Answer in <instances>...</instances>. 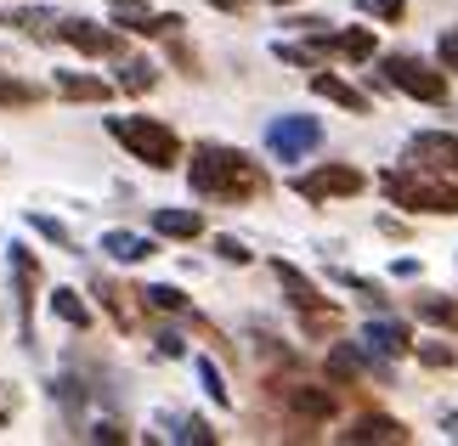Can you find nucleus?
Segmentation results:
<instances>
[{"label": "nucleus", "mask_w": 458, "mask_h": 446, "mask_svg": "<svg viewBox=\"0 0 458 446\" xmlns=\"http://www.w3.org/2000/svg\"><path fill=\"white\" fill-rule=\"evenodd\" d=\"M91 441H125V430H119V424L108 418V424H97V430H91Z\"/></svg>", "instance_id": "72a5a7b5"}, {"label": "nucleus", "mask_w": 458, "mask_h": 446, "mask_svg": "<svg viewBox=\"0 0 458 446\" xmlns=\"http://www.w3.org/2000/svg\"><path fill=\"white\" fill-rule=\"evenodd\" d=\"M97 294H102V306L114 311V323H119V328H131V316H136V311H131L125 289H114V282H102V277H97Z\"/></svg>", "instance_id": "393cba45"}, {"label": "nucleus", "mask_w": 458, "mask_h": 446, "mask_svg": "<svg viewBox=\"0 0 458 446\" xmlns=\"http://www.w3.org/2000/svg\"><path fill=\"white\" fill-rule=\"evenodd\" d=\"M51 311H57L68 328H80V333L91 328V306H85V299H80L74 289H57V294H51Z\"/></svg>", "instance_id": "6ab92c4d"}, {"label": "nucleus", "mask_w": 458, "mask_h": 446, "mask_svg": "<svg viewBox=\"0 0 458 446\" xmlns=\"http://www.w3.org/2000/svg\"><path fill=\"white\" fill-rule=\"evenodd\" d=\"M413 356H419L430 373H453V367H458V350L442 345V339H413Z\"/></svg>", "instance_id": "aec40b11"}, {"label": "nucleus", "mask_w": 458, "mask_h": 446, "mask_svg": "<svg viewBox=\"0 0 458 446\" xmlns=\"http://www.w3.org/2000/svg\"><path fill=\"white\" fill-rule=\"evenodd\" d=\"M158 356H187V345H182V333H158Z\"/></svg>", "instance_id": "2f4dec72"}, {"label": "nucleus", "mask_w": 458, "mask_h": 446, "mask_svg": "<svg viewBox=\"0 0 458 446\" xmlns=\"http://www.w3.org/2000/svg\"><path fill=\"white\" fill-rule=\"evenodd\" d=\"M362 17H379V23H402L408 17V0H357Z\"/></svg>", "instance_id": "a878e982"}, {"label": "nucleus", "mask_w": 458, "mask_h": 446, "mask_svg": "<svg viewBox=\"0 0 458 446\" xmlns=\"http://www.w3.org/2000/svg\"><path fill=\"white\" fill-rule=\"evenodd\" d=\"M108 136L131 158H142L148 170H175V164H182V136H175L170 124L148 119V114H114L108 119Z\"/></svg>", "instance_id": "7ed1b4c3"}, {"label": "nucleus", "mask_w": 458, "mask_h": 446, "mask_svg": "<svg viewBox=\"0 0 458 446\" xmlns=\"http://www.w3.org/2000/svg\"><path fill=\"white\" fill-rule=\"evenodd\" d=\"M272 51H277V57H284V63H294V68H323V57H317V51H311V40H306V46H289V40H277Z\"/></svg>", "instance_id": "c85d7f7f"}, {"label": "nucleus", "mask_w": 458, "mask_h": 446, "mask_svg": "<svg viewBox=\"0 0 458 446\" xmlns=\"http://www.w3.org/2000/svg\"><path fill=\"white\" fill-rule=\"evenodd\" d=\"M108 6H119V12H148V0H108Z\"/></svg>", "instance_id": "c9c22d12"}, {"label": "nucleus", "mask_w": 458, "mask_h": 446, "mask_svg": "<svg viewBox=\"0 0 458 446\" xmlns=\"http://www.w3.org/2000/svg\"><path fill=\"white\" fill-rule=\"evenodd\" d=\"M272 6H294V0H272Z\"/></svg>", "instance_id": "4c0bfd02"}, {"label": "nucleus", "mask_w": 458, "mask_h": 446, "mask_svg": "<svg viewBox=\"0 0 458 446\" xmlns=\"http://www.w3.org/2000/svg\"><path fill=\"white\" fill-rule=\"evenodd\" d=\"M165 424H170V441H199V446L216 441V430H209L204 418H192V413H170Z\"/></svg>", "instance_id": "4be33fe9"}, {"label": "nucleus", "mask_w": 458, "mask_h": 446, "mask_svg": "<svg viewBox=\"0 0 458 446\" xmlns=\"http://www.w3.org/2000/svg\"><path fill=\"white\" fill-rule=\"evenodd\" d=\"M216 255H221L226 265H250V260H255V255H250V248H243L238 238H216Z\"/></svg>", "instance_id": "c756f323"}, {"label": "nucleus", "mask_w": 458, "mask_h": 446, "mask_svg": "<svg viewBox=\"0 0 458 446\" xmlns=\"http://www.w3.org/2000/svg\"><path fill=\"white\" fill-rule=\"evenodd\" d=\"M413 316L419 323H430V328H442V333H458V294H413Z\"/></svg>", "instance_id": "ddd939ff"}, {"label": "nucleus", "mask_w": 458, "mask_h": 446, "mask_svg": "<svg viewBox=\"0 0 458 446\" xmlns=\"http://www.w3.org/2000/svg\"><path fill=\"white\" fill-rule=\"evenodd\" d=\"M379 74H385V85H391V91L425 102V108H447V97H453V80H447L436 63L413 57V51H391V57H379Z\"/></svg>", "instance_id": "20e7f679"}, {"label": "nucleus", "mask_w": 458, "mask_h": 446, "mask_svg": "<svg viewBox=\"0 0 458 446\" xmlns=\"http://www.w3.org/2000/svg\"><path fill=\"white\" fill-rule=\"evenodd\" d=\"M34 231H40V238H51L57 248L74 243V238H68V226H63V221H51V215H34Z\"/></svg>", "instance_id": "7c9ffc66"}, {"label": "nucleus", "mask_w": 458, "mask_h": 446, "mask_svg": "<svg viewBox=\"0 0 458 446\" xmlns=\"http://www.w3.org/2000/svg\"><path fill=\"white\" fill-rule=\"evenodd\" d=\"M362 345L391 356V362H402V356H413V328L402 323V316H374V323L362 328Z\"/></svg>", "instance_id": "9d476101"}, {"label": "nucleus", "mask_w": 458, "mask_h": 446, "mask_svg": "<svg viewBox=\"0 0 458 446\" xmlns=\"http://www.w3.org/2000/svg\"><path fill=\"white\" fill-rule=\"evenodd\" d=\"M34 102H40V85H23V80L0 74V108H34Z\"/></svg>", "instance_id": "5701e85b"}, {"label": "nucleus", "mask_w": 458, "mask_h": 446, "mask_svg": "<svg viewBox=\"0 0 458 446\" xmlns=\"http://www.w3.org/2000/svg\"><path fill=\"white\" fill-rule=\"evenodd\" d=\"M442 435L458 441V407H442Z\"/></svg>", "instance_id": "f704fd0d"}, {"label": "nucleus", "mask_w": 458, "mask_h": 446, "mask_svg": "<svg viewBox=\"0 0 458 446\" xmlns=\"http://www.w3.org/2000/svg\"><path fill=\"white\" fill-rule=\"evenodd\" d=\"M12 277H17V299H23V311H29L34 289H40V260H34L23 243H12Z\"/></svg>", "instance_id": "f3484780"}, {"label": "nucleus", "mask_w": 458, "mask_h": 446, "mask_svg": "<svg viewBox=\"0 0 458 446\" xmlns=\"http://www.w3.org/2000/svg\"><path fill=\"white\" fill-rule=\"evenodd\" d=\"M57 40L80 46L85 57H119V51H125V40H119V29L85 23V17H63V23H57Z\"/></svg>", "instance_id": "1a4fd4ad"}, {"label": "nucleus", "mask_w": 458, "mask_h": 446, "mask_svg": "<svg viewBox=\"0 0 458 446\" xmlns=\"http://www.w3.org/2000/svg\"><path fill=\"white\" fill-rule=\"evenodd\" d=\"M199 379H204V390H209V401H216V407H233V390H226L221 367L209 362V356H199Z\"/></svg>", "instance_id": "b1692460"}, {"label": "nucleus", "mask_w": 458, "mask_h": 446, "mask_svg": "<svg viewBox=\"0 0 458 446\" xmlns=\"http://www.w3.org/2000/svg\"><path fill=\"white\" fill-rule=\"evenodd\" d=\"M379 231H385V238H408V221H396V215H379Z\"/></svg>", "instance_id": "473e14b6"}, {"label": "nucleus", "mask_w": 458, "mask_h": 446, "mask_svg": "<svg viewBox=\"0 0 458 446\" xmlns=\"http://www.w3.org/2000/svg\"><path fill=\"white\" fill-rule=\"evenodd\" d=\"M294 192H301L306 204H334V198H357V192L368 187V175L357 164H317L306 175H294L289 181Z\"/></svg>", "instance_id": "39448f33"}, {"label": "nucleus", "mask_w": 458, "mask_h": 446, "mask_svg": "<svg viewBox=\"0 0 458 446\" xmlns=\"http://www.w3.org/2000/svg\"><path fill=\"white\" fill-rule=\"evenodd\" d=\"M119 91H125V97H148L153 91V85H158V68L148 63V57H125V63H119Z\"/></svg>", "instance_id": "dca6fc26"}, {"label": "nucleus", "mask_w": 458, "mask_h": 446, "mask_svg": "<svg viewBox=\"0 0 458 446\" xmlns=\"http://www.w3.org/2000/svg\"><path fill=\"white\" fill-rule=\"evenodd\" d=\"M323 147V124H317L311 114H284L267 124V153L284 158V164H294V158H306Z\"/></svg>", "instance_id": "423d86ee"}, {"label": "nucleus", "mask_w": 458, "mask_h": 446, "mask_svg": "<svg viewBox=\"0 0 458 446\" xmlns=\"http://www.w3.org/2000/svg\"><path fill=\"white\" fill-rule=\"evenodd\" d=\"M142 306H153V311H175V316H192L187 294H182V289H170V282H153V289H142Z\"/></svg>", "instance_id": "412c9836"}, {"label": "nucleus", "mask_w": 458, "mask_h": 446, "mask_svg": "<svg viewBox=\"0 0 458 446\" xmlns=\"http://www.w3.org/2000/svg\"><path fill=\"white\" fill-rule=\"evenodd\" d=\"M187 181L199 198L209 204H250L267 192V170H260V158L238 153V147H221V141H199L187 158Z\"/></svg>", "instance_id": "f257e3e1"}, {"label": "nucleus", "mask_w": 458, "mask_h": 446, "mask_svg": "<svg viewBox=\"0 0 458 446\" xmlns=\"http://www.w3.org/2000/svg\"><path fill=\"white\" fill-rule=\"evenodd\" d=\"M408 164H425L436 175H447V181H458V130H413Z\"/></svg>", "instance_id": "0eeeda50"}, {"label": "nucleus", "mask_w": 458, "mask_h": 446, "mask_svg": "<svg viewBox=\"0 0 458 446\" xmlns=\"http://www.w3.org/2000/svg\"><path fill=\"white\" fill-rule=\"evenodd\" d=\"M209 6H221V12H243L250 0H209Z\"/></svg>", "instance_id": "e433bc0d"}, {"label": "nucleus", "mask_w": 458, "mask_h": 446, "mask_svg": "<svg viewBox=\"0 0 458 446\" xmlns=\"http://www.w3.org/2000/svg\"><path fill=\"white\" fill-rule=\"evenodd\" d=\"M165 40H170V57H175V68H182L187 80H199V74H204V68H199V51H187V40H182V34H165Z\"/></svg>", "instance_id": "cd10ccee"}, {"label": "nucleus", "mask_w": 458, "mask_h": 446, "mask_svg": "<svg viewBox=\"0 0 458 446\" xmlns=\"http://www.w3.org/2000/svg\"><path fill=\"white\" fill-rule=\"evenodd\" d=\"M57 91L74 97V102H108L114 85L108 80H91V74H57Z\"/></svg>", "instance_id": "a211bd4d"}, {"label": "nucleus", "mask_w": 458, "mask_h": 446, "mask_svg": "<svg viewBox=\"0 0 458 446\" xmlns=\"http://www.w3.org/2000/svg\"><path fill=\"white\" fill-rule=\"evenodd\" d=\"M102 255L119 260V265H136V260H153L158 243L153 238H136V231H102Z\"/></svg>", "instance_id": "2eb2a0df"}, {"label": "nucleus", "mask_w": 458, "mask_h": 446, "mask_svg": "<svg viewBox=\"0 0 458 446\" xmlns=\"http://www.w3.org/2000/svg\"><path fill=\"white\" fill-rule=\"evenodd\" d=\"M311 91L323 97V102H334V108H345V114H374V102H368V91H357L351 80L328 74V68H317V74H311Z\"/></svg>", "instance_id": "9b49d317"}, {"label": "nucleus", "mask_w": 458, "mask_h": 446, "mask_svg": "<svg viewBox=\"0 0 458 446\" xmlns=\"http://www.w3.org/2000/svg\"><path fill=\"white\" fill-rule=\"evenodd\" d=\"M340 441H413V430L402 418L362 413V418H351V430H340Z\"/></svg>", "instance_id": "f8f14e48"}, {"label": "nucleus", "mask_w": 458, "mask_h": 446, "mask_svg": "<svg viewBox=\"0 0 458 446\" xmlns=\"http://www.w3.org/2000/svg\"><path fill=\"white\" fill-rule=\"evenodd\" d=\"M153 231L175 243H192V238H204V215L199 209H153Z\"/></svg>", "instance_id": "4468645a"}, {"label": "nucleus", "mask_w": 458, "mask_h": 446, "mask_svg": "<svg viewBox=\"0 0 458 446\" xmlns=\"http://www.w3.org/2000/svg\"><path fill=\"white\" fill-rule=\"evenodd\" d=\"M277 396H284V407L301 424H328L334 413H340V396H334L328 384H272Z\"/></svg>", "instance_id": "6e6552de"}, {"label": "nucleus", "mask_w": 458, "mask_h": 446, "mask_svg": "<svg viewBox=\"0 0 458 446\" xmlns=\"http://www.w3.org/2000/svg\"><path fill=\"white\" fill-rule=\"evenodd\" d=\"M379 192L396 209H408V215H458V181H447V175H436L425 164H408V158L379 170Z\"/></svg>", "instance_id": "f03ea898"}, {"label": "nucleus", "mask_w": 458, "mask_h": 446, "mask_svg": "<svg viewBox=\"0 0 458 446\" xmlns=\"http://www.w3.org/2000/svg\"><path fill=\"white\" fill-rule=\"evenodd\" d=\"M436 68H442L447 80H458V29H442V40H436Z\"/></svg>", "instance_id": "bb28decb"}]
</instances>
